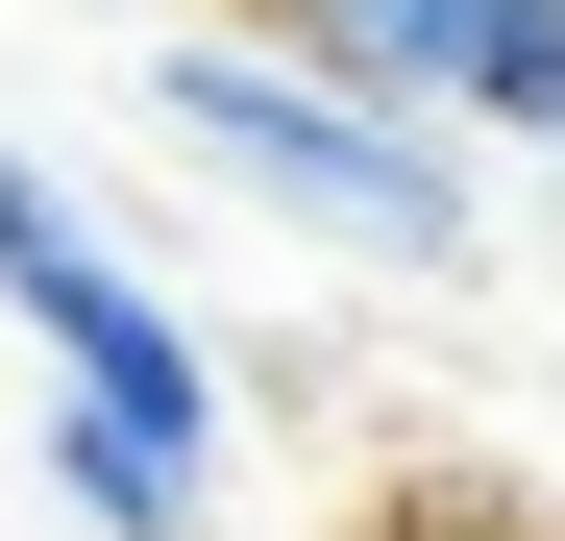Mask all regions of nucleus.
Segmentation results:
<instances>
[{
    "label": "nucleus",
    "instance_id": "6",
    "mask_svg": "<svg viewBox=\"0 0 565 541\" xmlns=\"http://www.w3.org/2000/svg\"><path fill=\"white\" fill-rule=\"evenodd\" d=\"M124 25H172V0H124Z\"/></svg>",
    "mask_w": 565,
    "mask_h": 541
},
{
    "label": "nucleus",
    "instance_id": "7",
    "mask_svg": "<svg viewBox=\"0 0 565 541\" xmlns=\"http://www.w3.org/2000/svg\"><path fill=\"white\" fill-rule=\"evenodd\" d=\"M246 25H270V0H246Z\"/></svg>",
    "mask_w": 565,
    "mask_h": 541
},
{
    "label": "nucleus",
    "instance_id": "5",
    "mask_svg": "<svg viewBox=\"0 0 565 541\" xmlns=\"http://www.w3.org/2000/svg\"><path fill=\"white\" fill-rule=\"evenodd\" d=\"M394 541H565V517H541V492H492V468H467V492H418Z\"/></svg>",
    "mask_w": 565,
    "mask_h": 541
},
{
    "label": "nucleus",
    "instance_id": "4",
    "mask_svg": "<svg viewBox=\"0 0 565 541\" xmlns=\"http://www.w3.org/2000/svg\"><path fill=\"white\" fill-rule=\"evenodd\" d=\"M467 148H565V0H516L492 74H467Z\"/></svg>",
    "mask_w": 565,
    "mask_h": 541
},
{
    "label": "nucleus",
    "instance_id": "3",
    "mask_svg": "<svg viewBox=\"0 0 565 541\" xmlns=\"http://www.w3.org/2000/svg\"><path fill=\"white\" fill-rule=\"evenodd\" d=\"M320 74H369V99H418V124H467V74H492V25L516 0H270Z\"/></svg>",
    "mask_w": 565,
    "mask_h": 541
},
{
    "label": "nucleus",
    "instance_id": "1",
    "mask_svg": "<svg viewBox=\"0 0 565 541\" xmlns=\"http://www.w3.org/2000/svg\"><path fill=\"white\" fill-rule=\"evenodd\" d=\"M148 124L198 148L270 246H344V270H467V222H492V198H467V124L320 74L296 25H246V0H198V25L148 50Z\"/></svg>",
    "mask_w": 565,
    "mask_h": 541
},
{
    "label": "nucleus",
    "instance_id": "2",
    "mask_svg": "<svg viewBox=\"0 0 565 541\" xmlns=\"http://www.w3.org/2000/svg\"><path fill=\"white\" fill-rule=\"evenodd\" d=\"M0 320L50 344V492L99 541H198L222 517V344L148 296V270L99 246V198L74 172L0 148Z\"/></svg>",
    "mask_w": 565,
    "mask_h": 541
}]
</instances>
